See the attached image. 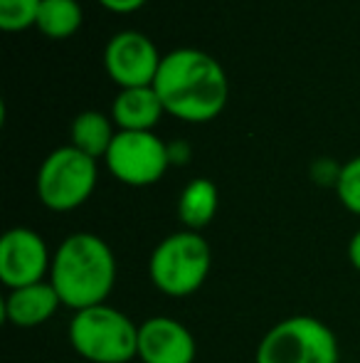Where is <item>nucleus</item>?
I'll list each match as a JSON object with an SVG mask.
<instances>
[{"label":"nucleus","instance_id":"obj_1","mask_svg":"<svg viewBox=\"0 0 360 363\" xmlns=\"http://www.w3.org/2000/svg\"><path fill=\"white\" fill-rule=\"evenodd\" d=\"M153 89L166 114L187 124H207L225 109L230 82L210 52L178 48L163 55Z\"/></svg>","mask_w":360,"mask_h":363},{"label":"nucleus","instance_id":"obj_2","mask_svg":"<svg viewBox=\"0 0 360 363\" xmlns=\"http://www.w3.org/2000/svg\"><path fill=\"white\" fill-rule=\"evenodd\" d=\"M50 282L64 306L74 311L106 304L116 284V257L94 233H72L52 255Z\"/></svg>","mask_w":360,"mask_h":363},{"label":"nucleus","instance_id":"obj_3","mask_svg":"<svg viewBox=\"0 0 360 363\" xmlns=\"http://www.w3.org/2000/svg\"><path fill=\"white\" fill-rule=\"evenodd\" d=\"M69 344L91 363H129L139 356V326L109 304L74 311Z\"/></svg>","mask_w":360,"mask_h":363},{"label":"nucleus","instance_id":"obj_4","mask_svg":"<svg viewBox=\"0 0 360 363\" xmlns=\"http://www.w3.org/2000/svg\"><path fill=\"white\" fill-rule=\"evenodd\" d=\"M212 252L195 230H180L163 238L149 259V277L166 296H190L210 274Z\"/></svg>","mask_w":360,"mask_h":363},{"label":"nucleus","instance_id":"obj_5","mask_svg":"<svg viewBox=\"0 0 360 363\" xmlns=\"http://www.w3.org/2000/svg\"><path fill=\"white\" fill-rule=\"evenodd\" d=\"M338 339L316 316L281 319L262 336L255 363H338Z\"/></svg>","mask_w":360,"mask_h":363},{"label":"nucleus","instance_id":"obj_6","mask_svg":"<svg viewBox=\"0 0 360 363\" xmlns=\"http://www.w3.org/2000/svg\"><path fill=\"white\" fill-rule=\"evenodd\" d=\"M99 181L96 158L79 148L59 146L47 153L37 171V198L47 211L69 213L91 198Z\"/></svg>","mask_w":360,"mask_h":363},{"label":"nucleus","instance_id":"obj_7","mask_svg":"<svg viewBox=\"0 0 360 363\" xmlns=\"http://www.w3.org/2000/svg\"><path fill=\"white\" fill-rule=\"evenodd\" d=\"M104 163L116 181L146 188L166 176L170 166V148L153 131H116Z\"/></svg>","mask_w":360,"mask_h":363},{"label":"nucleus","instance_id":"obj_8","mask_svg":"<svg viewBox=\"0 0 360 363\" xmlns=\"http://www.w3.org/2000/svg\"><path fill=\"white\" fill-rule=\"evenodd\" d=\"M161 60L163 55L158 52L156 43L141 30H121L104 48L106 74L121 89L153 86Z\"/></svg>","mask_w":360,"mask_h":363},{"label":"nucleus","instance_id":"obj_9","mask_svg":"<svg viewBox=\"0 0 360 363\" xmlns=\"http://www.w3.org/2000/svg\"><path fill=\"white\" fill-rule=\"evenodd\" d=\"M52 257L47 242L30 228H10L0 238V279L8 289L45 282Z\"/></svg>","mask_w":360,"mask_h":363},{"label":"nucleus","instance_id":"obj_10","mask_svg":"<svg viewBox=\"0 0 360 363\" xmlns=\"http://www.w3.org/2000/svg\"><path fill=\"white\" fill-rule=\"evenodd\" d=\"M195 356V336L173 316H151L139 326L141 363H192Z\"/></svg>","mask_w":360,"mask_h":363},{"label":"nucleus","instance_id":"obj_11","mask_svg":"<svg viewBox=\"0 0 360 363\" xmlns=\"http://www.w3.org/2000/svg\"><path fill=\"white\" fill-rule=\"evenodd\" d=\"M59 304H62V299L54 291L52 282H37L20 289H10L3 301V311L5 319L18 329H35V326H42L45 321L52 319Z\"/></svg>","mask_w":360,"mask_h":363},{"label":"nucleus","instance_id":"obj_12","mask_svg":"<svg viewBox=\"0 0 360 363\" xmlns=\"http://www.w3.org/2000/svg\"><path fill=\"white\" fill-rule=\"evenodd\" d=\"M166 114L153 86L121 89L111 104V119L119 131H153V126Z\"/></svg>","mask_w":360,"mask_h":363},{"label":"nucleus","instance_id":"obj_13","mask_svg":"<svg viewBox=\"0 0 360 363\" xmlns=\"http://www.w3.org/2000/svg\"><path fill=\"white\" fill-rule=\"evenodd\" d=\"M220 208V193L210 178H192L178 198V218L185 230L200 233L212 223Z\"/></svg>","mask_w":360,"mask_h":363},{"label":"nucleus","instance_id":"obj_14","mask_svg":"<svg viewBox=\"0 0 360 363\" xmlns=\"http://www.w3.org/2000/svg\"><path fill=\"white\" fill-rule=\"evenodd\" d=\"M69 136H72L74 148L99 161V158H106L111 144H114V119H109L96 109H87L79 116H74Z\"/></svg>","mask_w":360,"mask_h":363},{"label":"nucleus","instance_id":"obj_15","mask_svg":"<svg viewBox=\"0 0 360 363\" xmlns=\"http://www.w3.org/2000/svg\"><path fill=\"white\" fill-rule=\"evenodd\" d=\"M82 20L79 0H42L35 28L50 40H67L82 28Z\"/></svg>","mask_w":360,"mask_h":363},{"label":"nucleus","instance_id":"obj_16","mask_svg":"<svg viewBox=\"0 0 360 363\" xmlns=\"http://www.w3.org/2000/svg\"><path fill=\"white\" fill-rule=\"evenodd\" d=\"M42 0H0V28L5 33H20L37 23Z\"/></svg>","mask_w":360,"mask_h":363},{"label":"nucleus","instance_id":"obj_17","mask_svg":"<svg viewBox=\"0 0 360 363\" xmlns=\"http://www.w3.org/2000/svg\"><path fill=\"white\" fill-rule=\"evenodd\" d=\"M336 193L348 213L360 216V156L343 163L336 173Z\"/></svg>","mask_w":360,"mask_h":363},{"label":"nucleus","instance_id":"obj_18","mask_svg":"<svg viewBox=\"0 0 360 363\" xmlns=\"http://www.w3.org/2000/svg\"><path fill=\"white\" fill-rule=\"evenodd\" d=\"M99 3L111 13H134V10L144 8L146 0H99Z\"/></svg>","mask_w":360,"mask_h":363},{"label":"nucleus","instance_id":"obj_19","mask_svg":"<svg viewBox=\"0 0 360 363\" xmlns=\"http://www.w3.org/2000/svg\"><path fill=\"white\" fill-rule=\"evenodd\" d=\"M348 262L360 272V230H356V235L348 242Z\"/></svg>","mask_w":360,"mask_h":363}]
</instances>
